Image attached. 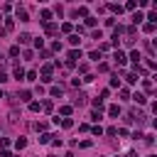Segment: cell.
Listing matches in <instances>:
<instances>
[{
    "label": "cell",
    "instance_id": "12",
    "mask_svg": "<svg viewBox=\"0 0 157 157\" xmlns=\"http://www.w3.org/2000/svg\"><path fill=\"white\" fill-rule=\"evenodd\" d=\"M132 101H135V103H140V105H145V103H147V96H145V93H135V96H132Z\"/></svg>",
    "mask_w": 157,
    "mask_h": 157
},
{
    "label": "cell",
    "instance_id": "1",
    "mask_svg": "<svg viewBox=\"0 0 157 157\" xmlns=\"http://www.w3.org/2000/svg\"><path fill=\"white\" fill-rule=\"evenodd\" d=\"M78 59H81V49H71V52H69V54H66V61H64V64H66V66H69V69H74V66H76V61H78Z\"/></svg>",
    "mask_w": 157,
    "mask_h": 157
},
{
    "label": "cell",
    "instance_id": "28",
    "mask_svg": "<svg viewBox=\"0 0 157 157\" xmlns=\"http://www.w3.org/2000/svg\"><path fill=\"white\" fill-rule=\"evenodd\" d=\"M125 10H132V12H135V10H137V2H135V0H128V2H125Z\"/></svg>",
    "mask_w": 157,
    "mask_h": 157
},
{
    "label": "cell",
    "instance_id": "46",
    "mask_svg": "<svg viewBox=\"0 0 157 157\" xmlns=\"http://www.w3.org/2000/svg\"><path fill=\"white\" fill-rule=\"evenodd\" d=\"M64 157H76V155H74V152H66V155H64Z\"/></svg>",
    "mask_w": 157,
    "mask_h": 157
},
{
    "label": "cell",
    "instance_id": "4",
    "mask_svg": "<svg viewBox=\"0 0 157 157\" xmlns=\"http://www.w3.org/2000/svg\"><path fill=\"white\" fill-rule=\"evenodd\" d=\"M15 15H17V20H20V22H27V20H29V15H27V10H25V7H20V5L15 7Z\"/></svg>",
    "mask_w": 157,
    "mask_h": 157
},
{
    "label": "cell",
    "instance_id": "11",
    "mask_svg": "<svg viewBox=\"0 0 157 157\" xmlns=\"http://www.w3.org/2000/svg\"><path fill=\"white\" fill-rule=\"evenodd\" d=\"M20 101H25V103H32V91H20Z\"/></svg>",
    "mask_w": 157,
    "mask_h": 157
},
{
    "label": "cell",
    "instance_id": "17",
    "mask_svg": "<svg viewBox=\"0 0 157 157\" xmlns=\"http://www.w3.org/2000/svg\"><path fill=\"white\" fill-rule=\"evenodd\" d=\"M142 29H145L147 34H152V32L157 29V25H152V22H142Z\"/></svg>",
    "mask_w": 157,
    "mask_h": 157
},
{
    "label": "cell",
    "instance_id": "41",
    "mask_svg": "<svg viewBox=\"0 0 157 157\" xmlns=\"http://www.w3.org/2000/svg\"><path fill=\"white\" fill-rule=\"evenodd\" d=\"M91 132H93V135H103V128H101V125H93Z\"/></svg>",
    "mask_w": 157,
    "mask_h": 157
},
{
    "label": "cell",
    "instance_id": "33",
    "mask_svg": "<svg viewBox=\"0 0 157 157\" xmlns=\"http://www.w3.org/2000/svg\"><path fill=\"white\" fill-rule=\"evenodd\" d=\"M39 108H42V103H37V101H32V103H29V110H32V113H37Z\"/></svg>",
    "mask_w": 157,
    "mask_h": 157
},
{
    "label": "cell",
    "instance_id": "19",
    "mask_svg": "<svg viewBox=\"0 0 157 157\" xmlns=\"http://www.w3.org/2000/svg\"><path fill=\"white\" fill-rule=\"evenodd\" d=\"M74 15H76V17H88V7H83V5H81V7L74 12Z\"/></svg>",
    "mask_w": 157,
    "mask_h": 157
},
{
    "label": "cell",
    "instance_id": "40",
    "mask_svg": "<svg viewBox=\"0 0 157 157\" xmlns=\"http://www.w3.org/2000/svg\"><path fill=\"white\" fill-rule=\"evenodd\" d=\"M34 130H39V132H44V130H47V123H34Z\"/></svg>",
    "mask_w": 157,
    "mask_h": 157
},
{
    "label": "cell",
    "instance_id": "36",
    "mask_svg": "<svg viewBox=\"0 0 157 157\" xmlns=\"http://www.w3.org/2000/svg\"><path fill=\"white\" fill-rule=\"evenodd\" d=\"M17 54H20V47L12 44V47H10V56H17Z\"/></svg>",
    "mask_w": 157,
    "mask_h": 157
},
{
    "label": "cell",
    "instance_id": "48",
    "mask_svg": "<svg viewBox=\"0 0 157 157\" xmlns=\"http://www.w3.org/2000/svg\"><path fill=\"white\" fill-rule=\"evenodd\" d=\"M0 22H2V12H0Z\"/></svg>",
    "mask_w": 157,
    "mask_h": 157
},
{
    "label": "cell",
    "instance_id": "43",
    "mask_svg": "<svg viewBox=\"0 0 157 157\" xmlns=\"http://www.w3.org/2000/svg\"><path fill=\"white\" fill-rule=\"evenodd\" d=\"M115 135H120V137H128V130H125V128H120V130H115Z\"/></svg>",
    "mask_w": 157,
    "mask_h": 157
},
{
    "label": "cell",
    "instance_id": "24",
    "mask_svg": "<svg viewBox=\"0 0 157 157\" xmlns=\"http://www.w3.org/2000/svg\"><path fill=\"white\" fill-rule=\"evenodd\" d=\"M42 110H44V113H52V110H54V103H52V101H44V103H42Z\"/></svg>",
    "mask_w": 157,
    "mask_h": 157
},
{
    "label": "cell",
    "instance_id": "39",
    "mask_svg": "<svg viewBox=\"0 0 157 157\" xmlns=\"http://www.w3.org/2000/svg\"><path fill=\"white\" fill-rule=\"evenodd\" d=\"M120 98L128 101V98H130V91H128V88H120Z\"/></svg>",
    "mask_w": 157,
    "mask_h": 157
},
{
    "label": "cell",
    "instance_id": "23",
    "mask_svg": "<svg viewBox=\"0 0 157 157\" xmlns=\"http://www.w3.org/2000/svg\"><path fill=\"white\" fill-rule=\"evenodd\" d=\"M15 78H17V81L25 78V69H22V66H15Z\"/></svg>",
    "mask_w": 157,
    "mask_h": 157
},
{
    "label": "cell",
    "instance_id": "15",
    "mask_svg": "<svg viewBox=\"0 0 157 157\" xmlns=\"http://www.w3.org/2000/svg\"><path fill=\"white\" fill-rule=\"evenodd\" d=\"M52 137H54L52 132H42V135H39V142H42V145H49V142H52Z\"/></svg>",
    "mask_w": 157,
    "mask_h": 157
},
{
    "label": "cell",
    "instance_id": "38",
    "mask_svg": "<svg viewBox=\"0 0 157 157\" xmlns=\"http://www.w3.org/2000/svg\"><path fill=\"white\" fill-rule=\"evenodd\" d=\"M25 78H27V81H34V78H37V71H27Z\"/></svg>",
    "mask_w": 157,
    "mask_h": 157
},
{
    "label": "cell",
    "instance_id": "10",
    "mask_svg": "<svg viewBox=\"0 0 157 157\" xmlns=\"http://www.w3.org/2000/svg\"><path fill=\"white\" fill-rule=\"evenodd\" d=\"M142 88H145V93H152V91H155V83H152L150 78H142Z\"/></svg>",
    "mask_w": 157,
    "mask_h": 157
},
{
    "label": "cell",
    "instance_id": "29",
    "mask_svg": "<svg viewBox=\"0 0 157 157\" xmlns=\"http://www.w3.org/2000/svg\"><path fill=\"white\" fill-rule=\"evenodd\" d=\"M110 86H113V88H118V86H120V78H118V74H113V76H110Z\"/></svg>",
    "mask_w": 157,
    "mask_h": 157
},
{
    "label": "cell",
    "instance_id": "20",
    "mask_svg": "<svg viewBox=\"0 0 157 157\" xmlns=\"http://www.w3.org/2000/svg\"><path fill=\"white\" fill-rule=\"evenodd\" d=\"M61 32H64V34H71V32H74V25H71V22H64V25H61Z\"/></svg>",
    "mask_w": 157,
    "mask_h": 157
},
{
    "label": "cell",
    "instance_id": "13",
    "mask_svg": "<svg viewBox=\"0 0 157 157\" xmlns=\"http://www.w3.org/2000/svg\"><path fill=\"white\" fill-rule=\"evenodd\" d=\"M83 103H86V93H78V96L74 98V103H71V108H74V105H83Z\"/></svg>",
    "mask_w": 157,
    "mask_h": 157
},
{
    "label": "cell",
    "instance_id": "3",
    "mask_svg": "<svg viewBox=\"0 0 157 157\" xmlns=\"http://www.w3.org/2000/svg\"><path fill=\"white\" fill-rule=\"evenodd\" d=\"M113 59H115V64H118V66H125V61H128V56H125L120 49H115V52H113Z\"/></svg>",
    "mask_w": 157,
    "mask_h": 157
},
{
    "label": "cell",
    "instance_id": "26",
    "mask_svg": "<svg viewBox=\"0 0 157 157\" xmlns=\"http://www.w3.org/2000/svg\"><path fill=\"white\" fill-rule=\"evenodd\" d=\"M2 29H5V34L12 32V29H15V22H12V20H5V27H2Z\"/></svg>",
    "mask_w": 157,
    "mask_h": 157
},
{
    "label": "cell",
    "instance_id": "42",
    "mask_svg": "<svg viewBox=\"0 0 157 157\" xmlns=\"http://www.w3.org/2000/svg\"><path fill=\"white\" fill-rule=\"evenodd\" d=\"M91 37H93V39H101L103 34H101V29H93V32H91Z\"/></svg>",
    "mask_w": 157,
    "mask_h": 157
},
{
    "label": "cell",
    "instance_id": "9",
    "mask_svg": "<svg viewBox=\"0 0 157 157\" xmlns=\"http://www.w3.org/2000/svg\"><path fill=\"white\" fill-rule=\"evenodd\" d=\"M123 76H125V81H128V83H137V74H135V71H125Z\"/></svg>",
    "mask_w": 157,
    "mask_h": 157
},
{
    "label": "cell",
    "instance_id": "50",
    "mask_svg": "<svg viewBox=\"0 0 157 157\" xmlns=\"http://www.w3.org/2000/svg\"><path fill=\"white\" fill-rule=\"evenodd\" d=\"M150 157H155V155H150Z\"/></svg>",
    "mask_w": 157,
    "mask_h": 157
},
{
    "label": "cell",
    "instance_id": "5",
    "mask_svg": "<svg viewBox=\"0 0 157 157\" xmlns=\"http://www.w3.org/2000/svg\"><path fill=\"white\" fill-rule=\"evenodd\" d=\"M39 17H42V20H39L42 25H47V22H52V10H42V12H39Z\"/></svg>",
    "mask_w": 157,
    "mask_h": 157
},
{
    "label": "cell",
    "instance_id": "21",
    "mask_svg": "<svg viewBox=\"0 0 157 157\" xmlns=\"http://www.w3.org/2000/svg\"><path fill=\"white\" fill-rule=\"evenodd\" d=\"M29 42H32V34L22 32V34H20V44H29Z\"/></svg>",
    "mask_w": 157,
    "mask_h": 157
},
{
    "label": "cell",
    "instance_id": "7",
    "mask_svg": "<svg viewBox=\"0 0 157 157\" xmlns=\"http://www.w3.org/2000/svg\"><path fill=\"white\" fill-rule=\"evenodd\" d=\"M142 20H145V15H142L140 10H135V12H132V25H142Z\"/></svg>",
    "mask_w": 157,
    "mask_h": 157
},
{
    "label": "cell",
    "instance_id": "44",
    "mask_svg": "<svg viewBox=\"0 0 157 157\" xmlns=\"http://www.w3.org/2000/svg\"><path fill=\"white\" fill-rule=\"evenodd\" d=\"M78 147H83V150H88V147H91V140H83V142H78Z\"/></svg>",
    "mask_w": 157,
    "mask_h": 157
},
{
    "label": "cell",
    "instance_id": "47",
    "mask_svg": "<svg viewBox=\"0 0 157 157\" xmlns=\"http://www.w3.org/2000/svg\"><path fill=\"white\" fill-rule=\"evenodd\" d=\"M2 64H5V59H2V56H0V66H2Z\"/></svg>",
    "mask_w": 157,
    "mask_h": 157
},
{
    "label": "cell",
    "instance_id": "8",
    "mask_svg": "<svg viewBox=\"0 0 157 157\" xmlns=\"http://www.w3.org/2000/svg\"><path fill=\"white\" fill-rule=\"evenodd\" d=\"M130 59H132V64H135V69H137V66H140V59H142V56H140V52H137V49H132V52H130Z\"/></svg>",
    "mask_w": 157,
    "mask_h": 157
},
{
    "label": "cell",
    "instance_id": "18",
    "mask_svg": "<svg viewBox=\"0 0 157 157\" xmlns=\"http://www.w3.org/2000/svg\"><path fill=\"white\" fill-rule=\"evenodd\" d=\"M49 93H52V96H61V93H64V86H61V83H59V86H52Z\"/></svg>",
    "mask_w": 157,
    "mask_h": 157
},
{
    "label": "cell",
    "instance_id": "49",
    "mask_svg": "<svg viewBox=\"0 0 157 157\" xmlns=\"http://www.w3.org/2000/svg\"><path fill=\"white\" fill-rule=\"evenodd\" d=\"M0 98H2V91H0Z\"/></svg>",
    "mask_w": 157,
    "mask_h": 157
},
{
    "label": "cell",
    "instance_id": "35",
    "mask_svg": "<svg viewBox=\"0 0 157 157\" xmlns=\"http://www.w3.org/2000/svg\"><path fill=\"white\" fill-rule=\"evenodd\" d=\"M10 147V140L7 137H0V150H7Z\"/></svg>",
    "mask_w": 157,
    "mask_h": 157
},
{
    "label": "cell",
    "instance_id": "32",
    "mask_svg": "<svg viewBox=\"0 0 157 157\" xmlns=\"http://www.w3.org/2000/svg\"><path fill=\"white\" fill-rule=\"evenodd\" d=\"M93 108L101 113V110H103V101H101V98H96V101H93Z\"/></svg>",
    "mask_w": 157,
    "mask_h": 157
},
{
    "label": "cell",
    "instance_id": "25",
    "mask_svg": "<svg viewBox=\"0 0 157 157\" xmlns=\"http://www.w3.org/2000/svg\"><path fill=\"white\" fill-rule=\"evenodd\" d=\"M15 147H17V150H25V147H27V140H25V137H17V140H15Z\"/></svg>",
    "mask_w": 157,
    "mask_h": 157
},
{
    "label": "cell",
    "instance_id": "34",
    "mask_svg": "<svg viewBox=\"0 0 157 157\" xmlns=\"http://www.w3.org/2000/svg\"><path fill=\"white\" fill-rule=\"evenodd\" d=\"M71 125H74L71 118H61V128H71Z\"/></svg>",
    "mask_w": 157,
    "mask_h": 157
},
{
    "label": "cell",
    "instance_id": "37",
    "mask_svg": "<svg viewBox=\"0 0 157 157\" xmlns=\"http://www.w3.org/2000/svg\"><path fill=\"white\" fill-rule=\"evenodd\" d=\"M88 59H93V61H98V59H101V52H98V49H96V52H91V54H88Z\"/></svg>",
    "mask_w": 157,
    "mask_h": 157
},
{
    "label": "cell",
    "instance_id": "31",
    "mask_svg": "<svg viewBox=\"0 0 157 157\" xmlns=\"http://www.w3.org/2000/svg\"><path fill=\"white\" fill-rule=\"evenodd\" d=\"M32 44H34L37 49H42V47H44V39H42V37H37V39H32Z\"/></svg>",
    "mask_w": 157,
    "mask_h": 157
},
{
    "label": "cell",
    "instance_id": "2",
    "mask_svg": "<svg viewBox=\"0 0 157 157\" xmlns=\"http://www.w3.org/2000/svg\"><path fill=\"white\" fill-rule=\"evenodd\" d=\"M52 71H54V66H52V64H42V71H39L42 83H49V81H52Z\"/></svg>",
    "mask_w": 157,
    "mask_h": 157
},
{
    "label": "cell",
    "instance_id": "27",
    "mask_svg": "<svg viewBox=\"0 0 157 157\" xmlns=\"http://www.w3.org/2000/svg\"><path fill=\"white\" fill-rule=\"evenodd\" d=\"M71 110H74L71 105H61V108H59V113H61V115H66V118L71 115Z\"/></svg>",
    "mask_w": 157,
    "mask_h": 157
},
{
    "label": "cell",
    "instance_id": "6",
    "mask_svg": "<svg viewBox=\"0 0 157 157\" xmlns=\"http://www.w3.org/2000/svg\"><path fill=\"white\" fill-rule=\"evenodd\" d=\"M44 32H47V34H56V32H59V25H54V22H47V25H44Z\"/></svg>",
    "mask_w": 157,
    "mask_h": 157
},
{
    "label": "cell",
    "instance_id": "16",
    "mask_svg": "<svg viewBox=\"0 0 157 157\" xmlns=\"http://www.w3.org/2000/svg\"><path fill=\"white\" fill-rule=\"evenodd\" d=\"M105 7H108L110 12H115V15H120V12H123V5H115V2H110V5H105Z\"/></svg>",
    "mask_w": 157,
    "mask_h": 157
},
{
    "label": "cell",
    "instance_id": "30",
    "mask_svg": "<svg viewBox=\"0 0 157 157\" xmlns=\"http://www.w3.org/2000/svg\"><path fill=\"white\" fill-rule=\"evenodd\" d=\"M96 22H98V20H96V17H91V15H88V17H86V27H96Z\"/></svg>",
    "mask_w": 157,
    "mask_h": 157
},
{
    "label": "cell",
    "instance_id": "22",
    "mask_svg": "<svg viewBox=\"0 0 157 157\" xmlns=\"http://www.w3.org/2000/svg\"><path fill=\"white\" fill-rule=\"evenodd\" d=\"M78 42H81V39H78V34H69V44H71L74 49L78 47Z\"/></svg>",
    "mask_w": 157,
    "mask_h": 157
},
{
    "label": "cell",
    "instance_id": "14",
    "mask_svg": "<svg viewBox=\"0 0 157 157\" xmlns=\"http://www.w3.org/2000/svg\"><path fill=\"white\" fill-rule=\"evenodd\" d=\"M108 115L118 118V115H120V105H115V103H113V105H108Z\"/></svg>",
    "mask_w": 157,
    "mask_h": 157
},
{
    "label": "cell",
    "instance_id": "45",
    "mask_svg": "<svg viewBox=\"0 0 157 157\" xmlns=\"http://www.w3.org/2000/svg\"><path fill=\"white\" fill-rule=\"evenodd\" d=\"M5 81H7V74H5V71H0V83H5Z\"/></svg>",
    "mask_w": 157,
    "mask_h": 157
}]
</instances>
